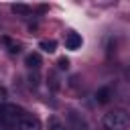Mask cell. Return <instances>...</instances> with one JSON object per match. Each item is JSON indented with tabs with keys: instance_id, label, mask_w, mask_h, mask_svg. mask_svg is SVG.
Returning a JSON list of instances; mask_svg holds the SVG:
<instances>
[{
	"instance_id": "obj_8",
	"label": "cell",
	"mask_w": 130,
	"mask_h": 130,
	"mask_svg": "<svg viewBox=\"0 0 130 130\" xmlns=\"http://www.w3.org/2000/svg\"><path fill=\"white\" fill-rule=\"evenodd\" d=\"M47 128H49V130H67V126H65L57 116H51V118L47 120Z\"/></svg>"
},
{
	"instance_id": "obj_6",
	"label": "cell",
	"mask_w": 130,
	"mask_h": 130,
	"mask_svg": "<svg viewBox=\"0 0 130 130\" xmlns=\"http://www.w3.org/2000/svg\"><path fill=\"white\" fill-rule=\"evenodd\" d=\"M69 122H71V128H73V130H87L85 120H83L77 112H69Z\"/></svg>"
},
{
	"instance_id": "obj_4",
	"label": "cell",
	"mask_w": 130,
	"mask_h": 130,
	"mask_svg": "<svg viewBox=\"0 0 130 130\" xmlns=\"http://www.w3.org/2000/svg\"><path fill=\"white\" fill-rule=\"evenodd\" d=\"M81 43H83V39H81L79 32L69 30V32L65 35V47H67L69 51H77V49H81Z\"/></svg>"
},
{
	"instance_id": "obj_14",
	"label": "cell",
	"mask_w": 130,
	"mask_h": 130,
	"mask_svg": "<svg viewBox=\"0 0 130 130\" xmlns=\"http://www.w3.org/2000/svg\"><path fill=\"white\" fill-rule=\"evenodd\" d=\"M124 81H126V83L130 85V63H128V65L124 67Z\"/></svg>"
},
{
	"instance_id": "obj_10",
	"label": "cell",
	"mask_w": 130,
	"mask_h": 130,
	"mask_svg": "<svg viewBox=\"0 0 130 130\" xmlns=\"http://www.w3.org/2000/svg\"><path fill=\"white\" fill-rule=\"evenodd\" d=\"M39 47H41L45 53H55V49H57V43H55L53 39H45V41H41V43H39Z\"/></svg>"
},
{
	"instance_id": "obj_2",
	"label": "cell",
	"mask_w": 130,
	"mask_h": 130,
	"mask_svg": "<svg viewBox=\"0 0 130 130\" xmlns=\"http://www.w3.org/2000/svg\"><path fill=\"white\" fill-rule=\"evenodd\" d=\"M24 114V110L20 108V106H16V104H4L2 108H0V126L6 130H12L14 128V124L18 122V118Z\"/></svg>"
},
{
	"instance_id": "obj_12",
	"label": "cell",
	"mask_w": 130,
	"mask_h": 130,
	"mask_svg": "<svg viewBox=\"0 0 130 130\" xmlns=\"http://www.w3.org/2000/svg\"><path fill=\"white\" fill-rule=\"evenodd\" d=\"M4 104H8V91H6V87L0 85V108H2Z\"/></svg>"
},
{
	"instance_id": "obj_1",
	"label": "cell",
	"mask_w": 130,
	"mask_h": 130,
	"mask_svg": "<svg viewBox=\"0 0 130 130\" xmlns=\"http://www.w3.org/2000/svg\"><path fill=\"white\" fill-rule=\"evenodd\" d=\"M104 130H126L130 126V114L124 108H112L102 116Z\"/></svg>"
},
{
	"instance_id": "obj_3",
	"label": "cell",
	"mask_w": 130,
	"mask_h": 130,
	"mask_svg": "<svg viewBox=\"0 0 130 130\" xmlns=\"http://www.w3.org/2000/svg\"><path fill=\"white\" fill-rule=\"evenodd\" d=\"M12 130H41V122H39V118H35L32 114L24 112V114L18 118V122L14 124Z\"/></svg>"
},
{
	"instance_id": "obj_11",
	"label": "cell",
	"mask_w": 130,
	"mask_h": 130,
	"mask_svg": "<svg viewBox=\"0 0 130 130\" xmlns=\"http://www.w3.org/2000/svg\"><path fill=\"white\" fill-rule=\"evenodd\" d=\"M12 12H16V14H28L30 12V8L28 6H24V4H12Z\"/></svg>"
},
{
	"instance_id": "obj_9",
	"label": "cell",
	"mask_w": 130,
	"mask_h": 130,
	"mask_svg": "<svg viewBox=\"0 0 130 130\" xmlns=\"http://www.w3.org/2000/svg\"><path fill=\"white\" fill-rule=\"evenodd\" d=\"M2 43L8 47L10 53H18V51H20V43L14 41V39H10V37H2Z\"/></svg>"
},
{
	"instance_id": "obj_13",
	"label": "cell",
	"mask_w": 130,
	"mask_h": 130,
	"mask_svg": "<svg viewBox=\"0 0 130 130\" xmlns=\"http://www.w3.org/2000/svg\"><path fill=\"white\" fill-rule=\"evenodd\" d=\"M57 67H59V69H67V67H69V59H65V57H61V59L57 61Z\"/></svg>"
},
{
	"instance_id": "obj_7",
	"label": "cell",
	"mask_w": 130,
	"mask_h": 130,
	"mask_svg": "<svg viewBox=\"0 0 130 130\" xmlns=\"http://www.w3.org/2000/svg\"><path fill=\"white\" fill-rule=\"evenodd\" d=\"M110 98H112V89H110V87H100V89L95 91V102H98V104H108Z\"/></svg>"
},
{
	"instance_id": "obj_5",
	"label": "cell",
	"mask_w": 130,
	"mask_h": 130,
	"mask_svg": "<svg viewBox=\"0 0 130 130\" xmlns=\"http://www.w3.org/2000/svg\"><path fill=\"white\" fill-rule=\"evenodd\" d=\"M24 63H26V67H28V69L39 71V69H41V65H43V59H41V55H39V53H28V55H26V59H24Z\"/></svg>"
}]
</instances>
